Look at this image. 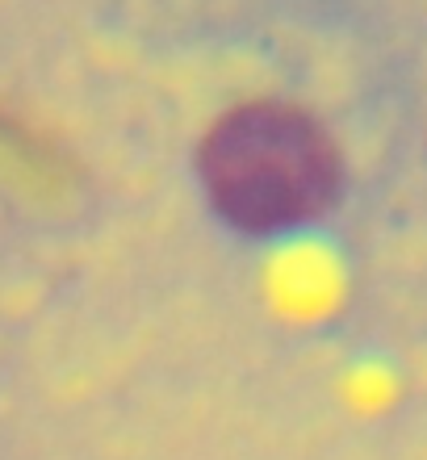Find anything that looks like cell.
Masks as SVG:
<instances>
[{
	"instance_id": "obj_1",
	"label": "cell",
	"mask_w": 427,
	"mask_h": 460,
	"mask_svg": "<svg viewBox=\"0 0 427 460\" xmlns=\"http://www.w3.org/2000/svg\"><path fill=\"white\" fill-rule=\"evenodd\" d=\"M197 176L239 230H285L335 197L340 159L310 113L281 101H247L209 126Z\"/></svg>"
}]
</instances>
